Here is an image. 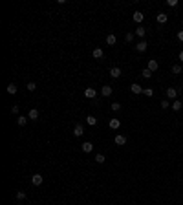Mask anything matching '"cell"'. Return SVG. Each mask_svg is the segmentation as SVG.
Wrapping results in <instances>:
<instances>
[{"label": "cell", "mask_w": 183, "mask_h": 205, "mask_svg": "<svg viewBox=\"0 0 183 205\" xmlns=\"http://www.w3.org/2000/svg\"><path fill=\"white\" fill-rule=\"evenodd\" d=\"M82 132H84V127L82 124H75V128H73V136H82Z\"/></svg>", "instance_id": "cell-11"}, {"label": "cell", "mask_w": 183, "mask_h": 205, "mask_svg": "<svg viewBox=\"0 0 183 205\" xmlns=\"http://www.w3.org/2000/svg\"><path fill=\"white\" fill-rule=\"evenodd\" d=\"M130 90H132V92H134V93H143V90H145V88H143L141 84L134 83V84H132V86H130Z\"/></svg>", "instance_id": "cell-12"}, {"label": "cell", "mask_w": 183, "mask_h": 205, "mask_svg": "<svg viewBox=\"0 0 183 205\" xmlns=\"http://www.w3.org/2000/svg\"><path fill=\"white\" fill-rule=\"evenodd\" d=\"M115 42H117V37H115V35H108V37H106V44H110V46H113Z\"/></svg>", "instance_id": "cell-19"}, {"label": "cell", "mask_w": 183, "mask_h": 205, "mask_svg": "<svg viewBox=\"0 0 183 205\" xmlns=\"http://www.w3.org/2000/svg\"><path fill=\"white\" fill-rule=\"evenodd\" d=\"M17 90H18V88H17V84L9 83V84H7V88H6V92L9 93V95H13V93H17Z\"/></svg>", "instance_id": "cell-13"}, {"label": "cell", "mask_w": 183, "mask_h": 205, "mask_svg": "<svg viewBox=\"0 0 183 205\" xmlns=\"http://www.w3.org/2000/svg\"><path fill=\"white\" fill-rule=\"evenodd\" d=\"M110 77H112V79H117V77H121V68L113 66V68L110 70Z\"/></svg>", "instance_id": "cell-7"}, {"label": "cell", "mask_w": 183, "mask_h": 205, "mask_svg": "<svg viewBox=\"0 0 183 205\" xmlns=\"http://www.w3.org/2000/svg\"><path fill=\"white\" fill-rule=\"evenodd\" d=\"M147 48H148V44H147L145 41H141V42L136 44V49H137V51H147Z\"/></svg>", "instance_id": "cell-14"}, {"label": "cell", "mask_w": 183, "mask_h": 205, "mask_svg": "<svg viewBox=\"0 0 183 205\" xmlns=\"http://www.w3.org/2000/svg\"><path fill=\"white\" fill-rule=\"evenodd\" d=\"M181 72H183V68L180 64H174V66H172V73H181Z\"/></svg>", "instance_id": "cell-25"}, {"label": "cell", "mask_w": 183, "mask_h": 205, "mask_svg": "<svg viewBox=\"0 0 183 205\" xmlns=\"http://www.w3.org/2000/svg\"><path fill=\"white\" fill-rule=\"evenodd\" d=\"M134 37H136V33H126L125 35V41L126 42H132V41H134Z\"/></svg>", "instance_id": "cell-27"}, {"label": "cell", "mask_w": 183, "mask_h": 205, "mask_svg": "<svg viewBox=\"0 0 183 205\" xmlns=\"http://www.w3.org/2000/svg\"><path fill=\"white\" fill-rule=\"evenodd\" d=\"M95 95H97L95 88H86V90H84V97H86V99H93Z\"/></svg>", "instance_id": "cell-4"}, {"label": "cell", "mask_w": 183, "mask_h": 205, "mask_svg": "<svg viewBox=\"0 0 183 205\" xmlns=\"http://www.w3.org/2000/svg\"><path fill=\"white\" fill-rule=\"evenodd\" d=\"M167 20H169L167 13H157V22L159 24H167Z\"/></svg>", "instance_id": "cell-15"}, {"label": "cell", "mask_w": 183, "mask_h": 205, "mask_svg": "<svg viewBox=\"0 0 183 205\" xmlns=\"http://www.w3.org/2000/svg\"><path fill=\"white\" fill-rule=\"evenodd\" d=\"M112 110H113V112H119V110H121V104H119V103H112Z\"/></svg>", "instance_id": "cell-31"}, {"label": "cell", "mask_w": 183, "mask_h": 205, "mask_svg": "<svg viewBox=\"0 0 183 205\" xmlns=\"http://www.w3.org/2000/svg\"><path fill=\"white\" fill-rule=\"evenodd\" d=\"M81 147H82V152H86V154H88V152H92V150H93V145H92L90 141H84V143H82V145H81Z\"/></svg>", "instance_id": "cell-9"}, {"label": "cell", "mask_w": 183, "mask_h": 205, "mask_svg": "<svg viewBox=\"0 0 183 205\" xmlns=\"http://www.w3.org/2000/svg\"><path fill=\"white\" fill-rule=\"evenodd\" d=\"M143 18H145V15H143L141 11H136V13H134V20H136L137 24H141V22H143Z\"/></svg>", "instance_id": "cell-18"}, {"label": "cell", "mask_w": 183, "mask_h": 205, "mask_svg": "<svg viewBox=\"0 0 183 205\" xmlns=\"http://www.w3.org/2000/svg\"><path fill=\"white\" fill-rule=\"evenodd\" d=\"M178 59H180V61L183 62V51H180V55H178Z\"/></svg>", "instance_id": "cell-35"}, {"label": "cell", "mask_w": 183, "mask_h": 205, "mask_svg": "<svg viewBox=\"0 0 183 205\" xmlns=\"http://www.w3.org/2000/svg\"><path fill=\"white\" fill-rule=\"evenodd\" d=\"M143 93H145L147 97H152V95H154V90H152V88H145V90H143Z\"/></svg>", "instance_id": "cell-26"}, {"label": "cell", "mask_w": 183, "mask_h": 205, "mask_svg": "<svg viewBox=\"0 0 183 205\" xmlns=\"http://www.w3.org/2000/svg\"><path fill=\"white\" fill-rule=\"evenodd\" d=\"M28 119L29 117H26V116H18V119H17V123H18V127H24V124L28 123Z\"/></svg>", "instance_id": "cell-21"}, {"label": "cell", "mask_w": 183, "mask_h": 205, "mask_svg": "<svg viewBox=\"0 0 183 205\" xmlns=\"http://www.w3.org/2000/svg\"><path fill=\"white\" fill-rule=\"evenodd\" d=\"M167 97L172 99V101H176V97H178V90H176V88H167Z\"/></svg>", "instance_id": "cell-2"}, {"label": "cell", "mask_w": 183, "mask_h": 205, "mask_svg": "<svg viewBox=\"0 0 183 205\" xmlns=\"http://www.w3.org/2000/svg\"><path fill=\"white\" fill-rule=\"evenodd\" d=\"M137 37H145V33H147V29L143 28V26H139V28H136V31H134Z\"/></svg>", "instance_id": "cell-20"}, {"label": "cell", "mask_w": 183, "mask_h": 205, "mask_svg": "<svg viewBox=\"0 0 183 205\" xmlns=\"http://www.w3.org/2000/svg\"><path fill=\"white\" fill-rule=\"evenodd\" d=\"M44 181V178L41 176V174H33V178H31V183L35 185V187H38V185H42Z\"/></svg>", "instance_id": "cell-1"}, {"label": "cell", "mask_w": 183, "mask_h": 205, "mask_svg": "<svg viewBox=\"0 0 183 205\" xmlns=\"http://www.w3.org/2000/svg\"><path fill=\"white\" fill-rule=\"evenodd\" d=\"M147 68H148V70H150V72H152V73H154V72H156V70H157V68H159V64H157V61H154V59H150V61H148V66H147Z\"/></svg>", "instance_id": "cell-5"}, {"label": "cell", "mask_w": 183, "mask_h": 205, "mask_svg": "<svg viewBox=\"0 0 183 205\" xmlns=\"http://www.w3.org/2000/svg\"><path fill=\"white\" fill-rule=\"evenodd\" d=\"M101 93H103L105 97H110V95H112V86H103V88H101Z\"/></svg>", "instance_id": "cell-17"}, {"label": "cell", "mask_w": 183, "mask_h": 205, "mask_svg": "<svg viewBox=\"0 0 183 205\" xmlns=\"http://www.w3.org/2000/svg\"><path fill=\"white\" fill-rule=\"evenodd\" d=\"M178 41L183 42V29H180V31H178Z\"/></svg>", "instance_id": "cell-33"}, {"label": "cell", "mask_w": 183, "mask_h": 205, "mask_svg": "<svg viewBox=\"0 0 183 205\" xmlns=\"http://www.w3.org/2000/svg\"><path fill=\"white\" fill-rule=\"evenodd\" d=\"M28 117L31 119V121H37V119H38V110L37 108H31V110H29V114H28Z\"/></svg>", "instance_id": "cell-8"}, {"label": "cell", "mask_w": 183, "mask_h": 205, "mask_svg": "<svg viewBox=\"0 0 183 205\" xmlns=\"http://www.w3.org/2000/svg\"><path fill=\"white\" fill-rule=\"evenodd\" d=\"M17 200H20V202H22V200H26V192H24V191H18V192H17Z\"/></svg>", "instance_id": "cell-28"}, {"label": "cell", "mask_w": 183, "mask_h": 205, "mask_svg": "<svg viewBox=\"0 0 183 205\" xmlns=\"http://www.w3.org/2000/svg\"><path fill=\"white\" fill-rule=\"evenodd\" d=\"M105 159H106V158H105V154H97V156H95V161H97L99 165L105 163Z\"/></svg>", "instance_id": "cell-24"}, {"label": "cell", "mask_w": 183, "mask_h": 205, "mask_svg": "<svg viewBox=\"0 0 183 205\" xmlns=\"http://www.w3.org/2000/svg\"><path fill=\"white\" fill-rule=\"evenodd\" d=\"M28 90H29V92H35V90H37V84L33 83V81H31V83H28Z\"/></svg>", "instance_id": "cell-29"}, {"label": "cell", "mask_w": 183, "mask_h": 205, "mask_svg": "<svg viewBox=\"0 0 183 205\" xmlns=\"http://www.w3.org/2000/svg\"><path fill=\"white\" fill-rule=\"evenodd\" d=\"M181 108H183V103L180 101V99H176V101H172V110H174V112H180Z\"/></svg>", "instance_id": "cell-10"}, {"label": "cell", "mask_w": 183, "mask_h": 205, "mask_svg": "<svg viewBox=\"0 0 183 205\" xmlns=\"http://www.w3.org/2000/svg\"><path fill=\"white\" fill-rule=\"evenodd\" d=\"M141 75L145 77V79H150V77H152V72H150V70H148V68H145V70H143V72H141Z\"/></svg>", "instance_id": "cell-22"}, {"label": "cell", "mask_w": 183, "mask_h": 205, "mask_svg": "<svg viewBox=\"0 0 183 205\" xmlns=\"http://www.w3.org/2000/svg\"><path fill=\"white\" fill-rule=\"evenodd\" d=\"M93 57H95V59H103V57H105V51H103V49L101 48H95V49H93Z\"/></svg>", "instance_id": "cell-16"}, {"label": "cell", "mask_w": 183, "mask_h": 205, "mask_svg": "<svg viewBox=\"0 0 183 205\" xmlns=\"http://www.w3.org/2000/svg\"><path fill=\"white\" fill-rule=\"evenodd\" d=\"M167 6H170V7L178 6V0H167Z\"/></svg>", "instance_id": "cell-32"}, {"label": "cell", "mask_w": 183, "mask_h": 205, "mask_svg": "<svg viewBox=\"0 0 183 205\" xmlns=\"http://www.w3.org/2000/svg\"><path fill=\"white\" fill-rule=\"evenodd\" d=\"M113 143H115V145H119V147H123V145L126 143V137H125V136H121V134H117V136L113 137Z\"/></svg>", "instance_id": "cell-3"}, {"label": "cell", "mask_w": 183, "mask_h": 205, "mask_svg": "<svg viewBox=\"0 0 183 205\" xmlns=\"http://www.w3.org/2000/svg\"><path fill=\"white\" fill-rule=\"evenodd\" d=\"M170 106V101H169V99H163V101H161V108H169Z\"/></svg>", "instance_id": "cell-30"}, {"label": "cell", "mask_w": 183, "mask_h": 205, "mask_svg": "<svg viewBox=\"0 0 183 205\" xmlns=\"http://www.w3.org/2000/svg\"><path fill=\"white\" fill-rule=\"evenodd\" d=\"M11 114H18V106H17V104H13V106H11Z\"/></svg>", "instance_id": "cell-34"}, {"label": "cell", "mask_w": 183, "mask_h": 205, "mask_svg": "<svg viewBox=\"0 0 183 205\" xmlns=\"http://www.w3.org/2000/svg\"><path fill=\"white\" fill-rule=\"evenodd\" d=\"M18 205H22V203H18Z\"/></svg>", "instance_id": "cell-36"}, {"label": "cell", "mask_w": 183, "mask_h": 205, "mask_svg": "<svg viewBox=\"0 0 183 205\" xmlns=\"http://www.w3.org/2000/svg\"><path fill=\"white\" fill-rule=\"evenodd\" d=\"M108 127H110L112 130H117V128L121 127V121H119V119H115V117H113V119H110V123H108Z\"/></svg>", "instance_id": "cell-6"}, {"label": "cell", "mask_w": 183, "mask_h": 205, "mask_svg": "<svg viewBox=\"0 0 183 205\" xmlns=\"http://www.w3.org/2000/svg\"><path fill=\"white\" fill-rule=\"evenodd\" d=\"M86 123H88V124H90V127H93V124H95V123H97V119H95V117H93V116H88V117H86Z\"/></svg>", "instance_id": "cell-23"}]
</instances>
